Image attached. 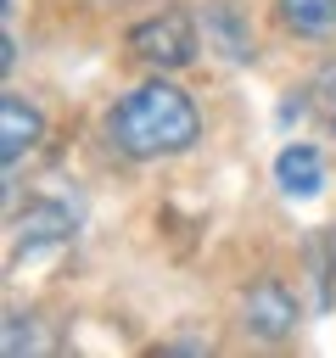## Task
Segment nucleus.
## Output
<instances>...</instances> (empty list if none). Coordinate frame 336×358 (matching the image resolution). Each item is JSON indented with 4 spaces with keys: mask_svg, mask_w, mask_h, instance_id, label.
Here are the masks:
<instances>
[{
    "mask_svg": "<svg viewBox=\"0 0 336 358\" xmlns=\"http://www.w3.org/2000/svg\"><path fill=\"white\" fill-rule=\"evenodd\" d=\"M280 22L297 34H330L336 28V0H280Z\"/></svg>",
    "mask_w": 336,
    "mask_h": 358,
    "instance_id": "nucleus-7",
    "label": "nucleus"
},
{
    "mask_svg": "<svg viewBox=\"0 0 336 358\" xmlns=\"http://www.w3.org/2000/svg\"><path fill=\"white\" fill-rule=\"evenodd\" d=\"M39 129H45V123H39V112H34L22 95H0V151H6V168L39 140Z\"/></svg>",
    "mask_w": 336,
    "mask_h": 358,
    "instance_id": "nucleus-4",
    "label": "nucleus"
},
{
    "mask_svg": "<svg viewBox=\"0 0 336 358\" xmlns=\"http://www.w3.org/2000/svg\"><path fill=\"white\" fill-rule=\"evenodd\" d=\"M17 235H22V241H67V235H73V213H62V207H34V213H22Z\"/></svg>",
    "mask_w": 336,
    "mask_h": 358,
    "instance_id": "nucleus-8",
    "label": "nucleus"
},
{
    "mask_svg": "<svg viewBox=\"0 0 336 358\" xmlns=\"http://www.w3.org/2000/svg\"><path fill=\"white\" fill-rule=\"evenodd\" d=\"M202 28H207V39L218 45V56L252 62V34H246V22H241L230 6H207V11H202Z\"/></svg>",
    "mask_w": 336,
    "mask_h": 358,
    "instance_id": "nucleus-6",
    "label": "nucleus"
},
{
    "mask_svg": "<svg viewBox=\"0 0 336 358\" xmlns=\"http://www.w3.org/2000/svg\"><path fill=\"white\" fill-rule=\"evenodd\" d=\"M129 50L151 67H185L196 56V22L185 11H157L151 22L129 28Z\"/></svg>",
    "mask_w": 336,
    "mask_h": 358,
    "instance_id": "nucleus-2",
    "label": "nucleus"
},
{
    "mask_svg": "<svg viewBox=\"0 0 336 358\" xmlns=\"http://www.w3.org/2000/svg\"><path fill=\"white\" fill-rule=\"evenodd\" d=\"M241 313H246V330L263 336V341H280V336H291V324H297V302H291V291H286L280 280H258V285L241 296Z\"/></svg>",
    "mask_w": 336,
    "mask_h": 358,
    "instance_id": "nucleus-3",
    "label": "nucleus"
},
{
    "mask_svg": "<svg viewBox=\"0 0 336 358\" xmlns=\"http://www.w3.org/2000/svg\"><path fill=\"white\" fill-rule=\"evenodd\" d=\"M106 129H112V140H118L129 157H174V151H185V145L202 134V117H196V106H190L185 90L151 78V84L129 90V95L112 106Z\"/></svg>",
    "mask_w": 336,
    "mask_h": 358,
    "instance_id": "nucleus-1",
    "label": "nucleus"
},
{
    "mask_svg": "<svg viewBox=\"0 0 336 358\" xmlns=\"http://www.w3.org/2000/svg\"><path fill=\"white\" fill-rule=\"evenodd\" d=\"M314 101H319V112H325V123L336 129V62H325V67L314 73Z\"/></svg>",
    "mask_w": 336,
    "mask_h": 358,
    "instance_id": "nucleus-9",
    "label": "nucleus"
},
{
    "mask_svg": "<svg viewBox=\"0 0 336 358\" xmlns=\"http://www.w3.org/2000/svg\"><path fill=\"white\" fill-rule=\"evenodd\" d=\"M274 179H280V190H291V196H314V190L325 185V162H319L314 145H286V151L274 157Z\"/></svg>",
    "mask_w": 336,
    "mask_h": 358,
    "instance_id": "nucleus-5",
    "label": "nucleus"
}]
</instances>
